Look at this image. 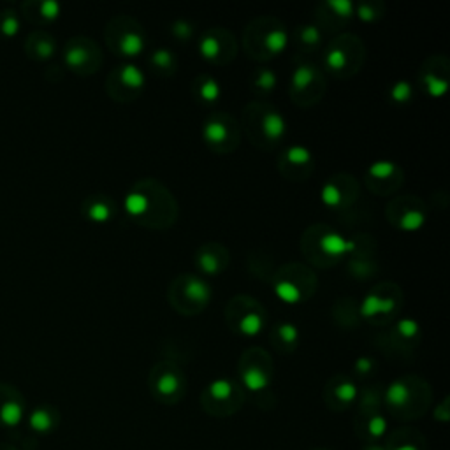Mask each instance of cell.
Returning a JSON list of instances; mask_svg holds the SVG:
<instances>
[{"instance_id":"obj_1","label":"cell","mask_w":450,"mask_h":450,"mask_svg":"<svg viewBox=\"0 0 450 450\" xmlns=\"http://www.w3.org/2000/svg\"><path fill=\"white\" fill-rule=\"evenodd\" d=\"M155 392L162 399H174L182 392V377L174 369H165L158 373L153 384Z\"/></svg>"},{"instance_id":"obj_2","label":"cell","mask_w":450,"mask_h":450,"mask_svg":"<svg viewBox=\"0 0 450 450\" xmlns=\"http://www.w3.org/2000/svg\"><path fill=\"white\" fill-rule=\"evenodd\" d=\"M261 129L262 134H264L266 139H269L271 143H276L278 139H282L287 132V122L278 111L275 109H268L262 117L261 122Z\"/></svg>"},{"instance_id":"obj_3","label":"cell","mask_w":450,"mask_h":450,"mask_svg":"<svg viewBox=\"0 0 450 450\" xmlns=\"http://www.w3.org/2000/svg\"><path fill=\"white\" fill-rule=\"evenodd\" d=\"M320 248H322V250L326 251L327 255H333V257H341V255H345V254H348V251L354 250L355 244H354V241L345 239L341 234L329 230V232H326L322 237H320Z\"/></svg>"},{"instance_id":"obj_4","label":"cell","mask_w":450,"mask_h":450,"mask_svg":"<svg viewBox=\"0 0 450 450\" xmlns=\"http://www.w3.org/2000/svg\"><path fill=\"white\" fill-rule=\"evenodd\" d=\"M241 381L248 391L261 392L269 385V375L259 365H250L241 369Z\"/></svg>"},{"instance_id":"obj_5","label":"cell","mask_w":450,"mask_h":450,"mask_svg":"<svg viewBox=\"0 0 450 450\" xmlns=\"http://www.w3.org/2000/svg\"><path fill=\"white\" fill-rule=\"evenodd\" d=\"M410 398H412V391H410V385L405 380L392 381L387 387V392H385V403L396 410L405 408L410 403Z\"/></svg>"},{"instance_id":"obj_6","label":"cell","mask_w":450,"mask_h":450,"mask_svg":"<svg viewBox=\"0 0 450 450\" xmlns=\"http://www.w3.org/2000/svg\"><path fill=\"white\" fill-rule=\"evenodd\" d=\"M394 306L396 302L392 297H378L375 294H369V296L362 301L361 313L362 316H368V319L377 315H389V313L394 312Z\"/></svg>"},{"instance_id":"obj_7","label":"cell","mask_w":450,"mask_h":450,"mask_svg":"<svg viewBox=\"0 0 450 450\" xmlns=\"http://www.w3.org/2000/svg\"><path fill=\"white\" fill-rule=\"evenodd\" d=\"M203 138L204 141L213 146L224 145L227 138H229V127H227L225 122L220 120V118H211V120H208L204 124Z\"/></svg>"},{"instance_id":"obj_8","label":"cell","mask_w":450,"mask_h":450,"mask_svg":"<svg viewBox=\"0 0 450 450\" xmlns=\"http://www.w3.org/2000/svg\"><path fill=\"white\" fill-rule=\"evenodd\" d=\"M118 46H120L122 55L127 57V59H134L145 49V39L138 30H127L122 34Z\"/></svg>"},{"instance_id":"obj_9","label":"cell","mask_w":450,"mask_h":450,"mask_svg":"<svg viewBox=\"0 0 450 450\" xmlns=\"http://www.w3.org/2000/svg\"><path fill=\"white\" fill-rule=\"evenodd\" d=\"M185 296L189 301L197 302V304H204V302L210 301L211 287L204 280L192 278L190 276V278H186L185 283Z\"/></svg>"},{"instance_id":"obj_10","label":"cell","mask_w":450,"mask_h":450,"mask_svg":"<svg viewBox=\"0 0 450 450\" xmlns=\"http://www.w3.org/2000/svg\"><path fill=\"white\" fill-rule=\"evenodd\" d=\"M150 210V201L146 194L141 190H132L127 197H125V211L134 218H143Z\"/></svg>"},{"instance_id":"obj_11","label":"cell","mask_w":450,"mask_h":450,"mask_svg":"<svg viewBox=\"0 0 450 450\" xmlns=\"http://www.w3.org/2000/svg\"><path fill=\"white\" fill-rule=\"evenodd\" d=\"M236 394V387L229 378H217L208 385V396L213 399L215 403H227L232 399Z\"/></svg>"},{"instance_id":"obj_12","label":"cell","mask_w":450,"mask_h":450,"mask_svg":"<svg viewBox=\"0 0 450 450\" xmlns=\"http://www.w3.org/2000/svg\"><path fill=\"white\" fill-rule=\"evenodd\" d=\"M289 45V34L285 28H273L264 35V48L269 55H278L285 52Z\"/></svg>"},{"instance_id":"obj_13","label":"cell","mask_w":450,"mask_h":450,"mask_svg":"<svg viewBox=\"0 0 450 450\" xmlns=\"http://www.w3.org/2000/svg\"><path fill=\"white\" fill-rule=\"evenodd\" d=\"M23 420V405H20L14 399L4 403L0 406V422L7 427H16Z\"/></svg>"},{"instance_id":"obj_14","label":"cell","mask_w":450,"mask_h":450,"mask_svg":"<svg viewBox=\"0 0 450 450\" xmlns=\"http://www.w3.org/2000/svg\"><path fill=\"white\" fill-rule=\"evenodd\" d=\"M28 422L35 433H49L55 427V415L48 408H37L32 412Z\"/></svg>"},{"instance_id":"obj_15","label":"cell","mask_w":450,"mask_h":450,"mask_svg":"<svg viewBox=\"0 0 450 450\" xmlns=\"http://www.w3.org/2000/svg\"><path fill=\"white\" fill-rule=\"evenodd\" d=\"M120 81L127 88L138 90L143 88V85H145V74H143V71L138 66L127 64V66H124L120 69Z\"/></svg>"},{"instance_id":"obj_16","label":"cell","mask_w":450,"mask_h":450,"mask_svg":"<svg viewBox=\"0 0 450 450\" xmlns=\"http://www.w3.org/2000/svg\"><path fill=\"white\" fill-rule=\"evenodd\" d=\"M264 327V319H262L261 313L250 312L239 320V333L243 336H257L259 333Z\"/></svg>"},{"instance_id":"obj_17","label":"cell","mask_w":450,"mask_h":450,"mask_svg":"<svg viewBox=\"0 0 450 450\" xmlns=\"http://www.w3.org/2000/svg\"><path fill=\"white\" fill-rule=\"evenodd\" d=\"M275 292L278 296L280 301L287 302V304H294V302H300L302 294L300 287L290 283L289 280H282V282L275 283Z\"/></svg>"},{"instance_id":"obj_18","label":"cell","mask_w":450,"mask_h":450,"mask_svg":"<svg viewBox=\"0 0 450 450\" xmlns=\"http://www.w3.org/2000/svg\"><path fill=\"white\" fill-rule=\"evenodd\" d=\"M347 62H348L347 53H345L343 48H340V46H333V48H331L329 52L326 53L327 69L334 71V73H340V71H343L345 67H347Z\"/></svg>"},{"instance_id":"obj_19","label":"cell","mask_w":450,"mask_h":450,"mask_svg":"<svg viewBox=\"0 0 450 450\" xmlns=\"http://www.w3.org/2000/svg\"><path fill=\"white\" fill-rule=\"evenodd\" d=\"M111 213H113V211H111V206L102 199L93 201V203L88 206V210H86V215H88L90 220L97 222V224H104V222L109 220Z\"/></svg>"},{"instance_id":"obj_20","label":"cell","mask_w":450,"mask_h":450,"mask_svg":"<svg viewBox=\"0 0 450 450\" xmlns=\"http://www.w3.org/2000/svg\"><path fill=\"white\" fill-rule=\"evenodd\" d=\"M315 79V69L312 66H300L294 71L292 76V86L296 92H302V90L308 88L309 85Z\"/></svg>"},{"instance_id":"obj_21","label":"cell","mask_w":450,"mask_h":450,"mask_svg":"<svg viewBox=\"0 0 450 450\" xmlns=\"http://www.w3.org/2000/svg\"><path fill=\"white\" fill-rule=\"evenodd\" d=\"M199 52L206 60H217L222 53L220 41H218L213 34H206L203 39H201Z\"/></svg>"},{"instance_id":"obj_22","label":"cell","mask_w":450,"mask_h":450,"mask_svg":"<svg viewBox=\"0 0 450 450\" xmlns=\"http://www.w3.org/2000/svg\"><path fill=\"white\" fill-rule=\"evenodd\" d=\"M424 224H426V215L420 210H410L403 215L401 222H399V227L403 230H408V232H413V230L422 229Z\"/></svg>"},{"instance_id":"obj_23","label":"cell","mask_w":450,"mask_h":450,"mask_svg":"<svg viewBox=\"0 0 450 450\" xmlns=\"http://www.w3.org/2000/svg\"><path fill=\"white\" fill-rule=\"evenodd\" d=\"M88 60H90L88 49L83 48L81 45H73L67 48L66 62L69 67H74V69H81V67L85 66Z\"/></svg>"},{"instance_id":"obj_24","label":"cell","mask_w":450,"mask_h":450,"mask_svg":"<svg viewBox=\"0 0 450 450\" xmlns=\"http://www.w3.org/2000/svg\"><path fill=\"white\" fill-rule=\"evenodd\" d=\"M424 85H426L427 93H430L431 97H434V99H438V97L445 95V93H447V90H449L447 79H442V78H438V76H434V74H426V76H424Z\"/></svg>"},{"instance_id":"obj_25","label":"cell","mask_w":450,"mask_h":450,"mask_svg":"<svg viewBox=\"0 0 450 450\" xmlns=\"http://www.w3.org/2000/svg\"><path fill=\"white\" fill-rule=\"evenodd\" d=\"M396 171H398L396 164H392V162H389V160L373 162V164L368 167V174L372 176V178H375V179L391 178V176L394 174Z\"/></svg>"},{"instance_id":"obj_26","label":"cell","mask_w":450,"mask_h":450,"mask_svg":"<svg viewBox=\"0 0 450 450\" xmlns=\"http://www.w3.org/2000/svg\"><path fill=\"white\" fill-rule=\"evenodd\" d=\"M199 95L203 97V100H206V102H217L222 95V88L220 85H218L217 79L208 78L206 81L201 83Z\"/></svg>"},{"instance_id":"obj_27","label":"cell","mask_w":450,"mask_h":450,"mask_svg":"<svg viewBox=\"0 0 450 450\" xmlns=\"http://www.w3.org/2000/svg\"><path fill=\"white\" fill-rule=\"evenodd\" d=\"M320 197H322V203L327 208L340 206L341 201H343V194H341V190L334 183H327L322 189V192H320Z\"/></svg>"},{"instance_id":"obj_28","label":"cell","mask_w":450,"mask_h":450,"mask_svg":"<svg viewBox=\"0 0 450 450\" xmlns=\"http://www.w3.org/2000/svg\"><path fill=\"white\" fill-rule=\"evenodd\" d=\"M285 158L294 165H306L312 160V151L301 145L290 146V148L285 151Z\"/></svg>"},{"instance_id":"obj_29","label":"cell","mask_w":450,"mask_h":450,"mask_svg":"<svg viewBox=\"0 0 450 450\" xmlns=\"http://www.w3.org/2000/svg\"><path fill=\"white\" fill-rule=\"evenodd\" d=\"M334 394H336V398L340 399L343 405H348V403H354L355 398H357V387H355V384H352V381H341V384H338V387L334 389Z\"/></svg>"},{"instance_id":"obj_30","label":"cell","mask_w":450,"mask_h":450,"mask_svg":"<svg viewBox=\"0 0 450 450\" xmlns=\"http://www.w3.org/2000/svg\"><path fill=\"white\" fill-rule=\"evenodd\" d=\"M391 99L398 104L408 102L412 99V85L406 81H398L391 90Z\"/></svg>"},{"instance_id":"obj_31","label":"cell","mask_w":450,"mask_h":450,"mask_svg":"<svg viewBox=\"0 0 450 450\" xmlns=\"http://www.w3.org/2000/svg\"><path fill=\"white\" fill-rule=\"evenodd\" d=\"M199 264L201 269L204 273H210V275H217L218 271H222V262L218 261L215 254H206V251H201L199 255Z\"/></svg>"},{"instance_id":"obj_32","label":"cell","mask_w":450,"mask_h":450,"mask_svg":"<svg viewBox=\"0 0 450 450\" xmlns=\"http://www.w3.org/2000/svg\"><path fill=\"white\" fill-rule=\"evenodd\" d=\"M326 6L329 7L336 16L350 18L352 14H354V4H352L350 0H329Z\"/></svg>"},{"instance_id":"obj_33","label":"cell","mask_w":450,"mask_h":450,"mask_svg":"<svg viewBox=\"0 0 450 450\" xmlns=\"http://www.w3.org/2000/svg\"><path fill=\"white\" fill-rule=\"evenodd\" d=\"M151 64L157 66L158 69H171L172 64H174V57H172V53L169 49L160 48L151 55Z\"/></svg>"},{"instance_id":"obj_34","label":"cell","mask_w":450,"mask_h":450,"mask_svg":"<svg viewBox=\"0 0 450 450\" xmlns=\"http://www.w3.org/2000/svg\"><path fill=\"white\" fill-rule=\"evenodd\" d=\"M255 85H257V88L264 90V92H271V90L276 88V74L269 69H262L257 79H255Z\"/></svg>"},{"instance_id":"obj_35","label":"cell","mask_w":450,"mask_h":450,"mask_svg":"<svg viewBox=\"0 0 450 450\" xmlns=\"http://www.w3.org/2000/svg\"><path fill=\"white\" fill-rule=\"evenodd\" d=\"M420 327L419 324H417V320L413 319H403L398 322V333L401 334L403 338H406V340H412V338H415L417 334H419Z\"/></svg>"},{"instance_id":"obj_36","label":"cell","mask_w":450,"mask_h":450,"mask_svg":"<svg viewBox=\"0 0 450 450\" xmlns=\"http://www.w3.org/2000/svg\"><path fill=\"white\" fill-rule=\"evenodd\" d=\"M385 431H387V420H385L381 415H373L372 419L368 420L369 437L380 438V437H384Z\"/></svg>"},{"instance_id":"obj_37","label":"cell","mask_w":450,"mask_h":450,"mask_svg":"<svg viewBox=\"0 0 450 450\" xmlns=\"http://www.w3.org/2000/svg\"><path fill=\"white\" fill-rule=\"evenodd\" d=\"M278 334H280V338H282V340L289 345L296 343L297 338H300V331H297V327L292 326V324H289V322L282 324V326L278 327Z\"/></svg>"},{"instance_id":"obj_38","label":"cell","mask_w":450,"mask_h":450,"mask_svg":"<svg viewBox=\"0 0 450 450\" xmlns=\"http://www.w3.org/2000/svg\"><path fill=\"white\" fill-rule=\"evenodd\" d=\"M301 41L308 46H315L320 42V30L315 25H308V27H302L301 30Z\"/></svg>"},{"instance_id":"obj_39","label":"cell","mask_w":450,"mask_h":450,"mask_svg":"<svg viewBox=\"0 0 450 450\" xmlns=\"http://www.w3.org/2000/svg\"><path fill=\"white\" fill-rule=\"evenodd\" d=\"M171 32L178 39H189L190 35H192L194 28H192V25H190L186 20H178V21H174V23H172Z\"/></svg>"},{"instance_id":"obj_40","label":"cell","mask_w":450,"mask_h":450,"mask_svg":"<svg viewBox=\"0 0 450 450\" xmlns=\"http://www.w3.org/2000/svg\"><path fill=\"white\" fill-rule=\"evenodd\" d=\"M18 27H20V23H18V18L14 16L13 13L6 14L2 20V23H0V30H2V34H6V35L16 34Z\"/></svg>"},{"instance_id":"obj_41","label":"cell","mask_w":450,"mask_h":450,"mask_svg":"<svg viewBox=\"0 0 450 450\" xmlns=\"http://www.w3.org/2000/svg\"><path fill=\"white\" fill-rule=\"evenodd\" d=\"M60 4L55 2V0H46V2L41 4V13L45 18H49V20H55L60 14Z\"/></svg>"},{"instance_id":"obj_42","label":"cell","mask_w":450,"mask_h":450,"mask_svg":"<svg viewBox=\"0 0 450 450\" xmlns=\"http://www.w3.org/2000/svg\"><path fill=\"white\" fill-rule=\"evenodd\" d=\"M357 16L361 18L362 21H373L377 18V11L373 9L369 4H361L357 7Z\"/></svg>"},{"instance_id":"obj_43","label":"cell","mask_w":450,"mask_h":450,"mask_svg":"<svg viewBox=\"0 0 450 450\" xmlns=\"http://www.w3.org/2000/svg\"><path fill=\"white\" fill-rule=\"evenodd\" d=\"M373 361L369 357H361V359H357V362H355V369H357L359 373H362V375H365V373H369L373 369Z\"/></svg>"},{"instance_id":"obj_44","label":"cell","mask_w":450,"mask_h":450,"mask_svg":"<svg viewBox=\"0 0 450 450\" xmlns=\"http://www.w3.org/2000/svg\"><path fill=\"white\" fill-rule=\"evenodd\" d=\"M391 450H420L419 447H415V445H412V444H408V445H399L398 449H391Z\"/></svg>"},{"instance_id":"obj_45","label":"cell","mask_w":450,"mask_h":450,"mask_svg":"<svg viewBox=\"0 0 450 450\" xmlns=\"http://www.w3.org/2000/svg\"><path fill=\"white\" fill-rule=\"evenodd\" d=\"M322 450H327V449H322Z\"/></svg>"}]
</instances>
